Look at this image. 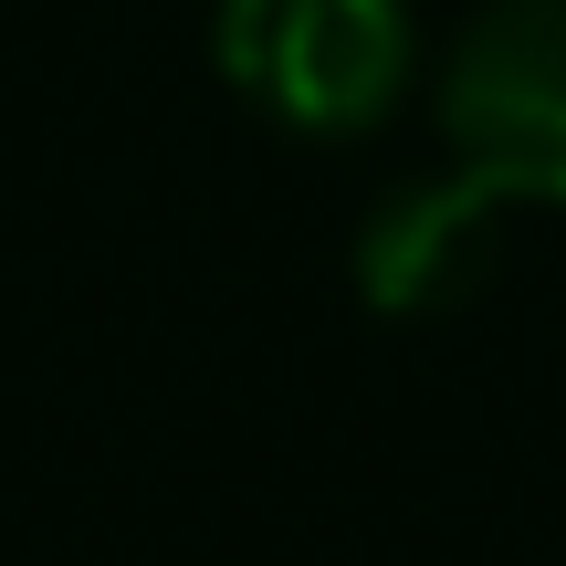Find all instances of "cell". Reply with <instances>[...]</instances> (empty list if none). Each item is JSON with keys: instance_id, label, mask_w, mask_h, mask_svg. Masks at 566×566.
I'll return each instance as SVG.
<instances>
[{"instance_id": "cell-2", "label": "cell", "mask_w": 566, "mask_h": 566, "mask_svg": "<svg viewBox=\"0 0 566 566\" xmlns=\"http://www.w3.org/2000/svg\"><path fill=\"white\" fill-rule=\"evenodd\" d=\"M221 63L283 126H367L409 74L399 0H221Z\"/></svg>"}, {"instance_id": "cell-3", "label": "cell", "mask_w": 566, "mask_h": 566, "mask_svg": "<svg viewBox=\"0 0 566 566\" xmlns=\"http://www.w3.org/2000/svg\"><path fill=\"white\" fill-rule=\"evenodd\" d=\"M514 189H493L483 168H451V179H420L367 221L357 242V283L378 315H451L472 304L504 263V221H514Z\"/></svg>"}, {"instance_id": "cell-1", "label": "cell", "mask_w": 566, "mask_h": 566, "mask_svg": "<svg viewBox=\"0 0 566 566\" xmlns=\"http://www.w3.org/2000/svg\"><path fill=\"white\" fill-rule=\"evenodd\" d=\"M441 126L493 189L566 210V0H493L472 21L441 74Z\"/></svg>"}]
</instances>
